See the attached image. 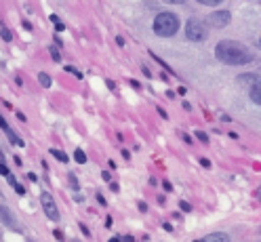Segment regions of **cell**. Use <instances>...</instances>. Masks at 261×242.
Here are the masks:
<instances>
[{"mask_svg": "<svg viewBox=\"0 0 261 242\" xmlns=\"http://www.w3.org/2000/svg\"><path fill=\"white\" fill-rule=\"evenodd\" d=\"M65 70H68V72H70V74H74V76H76V78H83V74H80V72H78V70H76V68H74V66H65Z\"/></svg>", "mask_w": 261, "mask_h": 242, "instance_id": "d6986e66", "label": "cell"}, {"mask_svg": "<svg viewBox=\"0 0 261 242\" xmlns=\"http://www.w3.org/2000/svg\"><path fill=\"white\" fill-rule=\"evenodd\" d=\"M196 137H198L202 143H208V135H206L204 131H196Z\"/></svg>", "mask_w": 261, "mask_h": 242, "instance_id": "e0dca14e", "label": "cell"}, {"mask_svg": "<svg viewBox=\"0 0 261 242\" xmlns=\"http://www.w3.org/2000/svg\"><path fill=\"white\" fill-rule=\"evenodd\" d=\"M162 185H165V190H167V192H171V190H173V187H171V183H169V181H165V183H162Z\"/></svg>", "mask_w": 261, "mask_h": 242, "instance_id": "4316f807", "label": "cell"}, {"mask_svg": "<svg viewBox=\"0 0 261 242\" xmlns=\"http://www.w3.org/2000/svg\"><path fill=\"white\" fill-rule=\"evenodd\" d=\"M0 213H3V221H5V223H11V215H9V211H7V206H0Z\"/></svg>", "mask_w": 261, "mask_h": 242, "instance_id": "4fadbf2b", "label": "cell"}, {"mask_svg": "<svg viewBox=\"0 0 261 242\" xmlns=\"http://www.w3.org/2000/svg\"><path fill=\"white\" fill-rule=\"evenodd\" d=\"M0 36H3V40H5V42H9V40L13 38V34H11V32L7 30V25H3V28H0Z\"/></svg>", "mask_w": 261, "mask_h": 242, "instance_id": "8fae6325", "label": "cell"}, {"mask_svg": "<svg viewBox=\"0 0 261 242\" xmlns=\"http://www.w3.org/2000/svg\"><path fill=\"white\" fill-rule=\"evenodd\" d=\"M200 165H202V167H211V163H208L206 158H200Z\"/></svg>", "mask_w": 261, "mask_h": 242, "instance_id": "d4e9b609", "label": "cell"}, {"mask_svg": "<svg viewBox=\"0 0 261 242\" xmlns=\"http://www.w3.org/2000/svg\"><path fill=\"white\" fill-rule=\"evenodd\" d=\"M186 36H188V40H192V42H202V40L206 38V28H204V23H200L198 19H190V21L186 23Z\"/></svg>", "mask_w": 261, "mask_h": 242, "instance_id": "277c9868", "label": "cell"}, {"mask_svg": "<svg viewBox=\"0 0 261 242\" xmlns=\"http://www.w3.org/2000/svg\"><path fill=\"white\" fill-rule=\"evenodd\" d=\"M177 30H179V17L175 13H160L158 17L154 19V34L162 36V38H171L177 34Z\"/></svg>", "mask_w": 261, "mask_h": 242, "instance_id": "7a4b0ae2", "label": "cell"}, {"mask_svg": "<svg viewBox=\"0 0 261 242\" xmlns=\"http://www.w3.org/2000/svg\"><path fill=\"white\" fill-rule=\"evenodd\" d=\"M139 211L145 213V211H148V204H145V202H139Z\"/></svg>", "mask_w": 261, "mask_h": 242, "instance_id": "7402d4cb", "label": "cell"}, {"mask_svg": "<svg viewBox=\"0 0 261 242\" xmlns=\"http://www.w3.org/2000/svg\"><path fill=\"white\" fill-rule=\"evenodd\" d=\"M55 238H57V240H63V234H61V232H57V230H55Z\"/></svg>", "mask_w": 261, "mask_h": 242, "instance_id": "f1b7e54d", "label": "cell"}, {"mask_svg": "<svg viewBox=\"0 0 261 242\" xmlns=\"http://www.w3.org/2000/svg\"><path fill=\"white\" fill-rule=\"evenodd\" d=\"M179 208H181L184 213H190V211H192V204H190V202H186V200H181V202H179Z\"/></svg>", "mask_w": 261, "mask_h": 242, "instance_id": "5bb4252c", "label": "cell"}, {"mask_svg": "<svg viewBox=\"0 0 261 242\" xmlns=\"http://www.w3.org/2000/svg\"><path fill=\"white\" fill-rule=\"evenodd\" d=\"M101 177H103V181H110V177H112V175L106 171V173H101Z\"/></svg>", "mask_w": 261, "mask_h": 242, "instance_id": "484cf974", "label": "cell"}, {"mask_svg": "<svg viewBox=\"0 0 261 242\" xmlns=\"http://www.w3.org/2000/svg\"><path fill=\"white\" fill-rule=\"evenodd\" d=\"M48 53H51V57H53L55 61H59V59H61V55H59V51H57L55 46H51V48H48Z\"/></svg>", "mask_w": 261, "mask_h": 242, "instance_id": "ac0fdd59", "label": "cell"}, {"mask_svg": "<svg viewBox=\"0 0 261 242\" xmlns=\"http://www.w3.org/2000/svg\"><path fill=\"white\" fill-rule=\"evenodd\" d=\"M0 173H3V175H5V177H7V175H9V169H7V167H5V163H3V165H0Z\"/></svg>", "mask_w": 261, "mask_h": 242, "instance_id": "44dd1931", "label": "cell"}, {"mask_svg": "<svg viewBox=\"0 0 261 242\" xmlns=\"http://www.w3.org/2000/svg\"><path fill=\"white\" fill-rule=\"evenodd\" d=\"M38 80H40V85L44 87V89H48V87H51V78H48V74H38Z\"/></svg>", "mask_w": 261, "mask_h": 242, "instance_id": "9c48e42d", "label": "cell"}, {"mask_svg": "<svg viewBox=\"0 0 261 242\" xmlns=\"http://www.w3.org/2000/svg\"><path fill=\"white\" fill-rule=\"evenodd\" d=\"M181 139H184L186 143H192V137H188V135H181Z\"/></svg>", "mask_w": 261, "mask_h": 242, "instance_id": "83f0119b", "label": "cell"}, {"mask_svg": "<svg viewBox=\"0 0 261 242\" xmlns=\"http://www.w3.org/2000/svg\"><path fill=\"white\" fill-rule=\"evenodd\" d=\"M40 204L44 208V213L46 217L51 219V221H59V211H57V202L53 200V196L48 192H42L40 194Z\"/></svg>", "mask_w": 261, "mask_h": 242, "instance_id": "5b68a950", "label": "cell"}, {"mask_svg": "<svg viewBox=\"0 0 261 242\" xmlns=\"http://www.w3.org/2000/svg\"><path fill=\"white\" fill-rule=\"evenodd\" d=\"M51 21H53V23H55V28H57V30H59V32H61V30H63V28H65V25H63V23H61V21H59V17H57V15H51Z\"/></svg>", "mask_w": 261, "mask_h": 242, "instance_id": "9a60e30c", "label": "cell"}, {"mask_svg": "<svg viewBox=\"0 0 261 242\" xmlns=\"http://www.w3.org/2000/svg\"><path fill=\"white\" fill-rule=\"evenodd\" d=\"M232 21V15L227 13V11H213L208 15V23L211 25H215V28H223Z\"/></svg>", "mask_w": 261, "mask_h": 242, "instance_id": "8992f818", "label": "cell"}, {"mask_svg": "<svg viewBox=\"0 0 261 242\" xmlns=\"http://www.w3.org/2000/svg\"><path fill=\"white\" fill-rule=\"evenodd\" d=\"M80 230H83V234H85V236H91V232H89L87 225H80Z\"/></svg>", "mask_w": 261, "mask_h": 242, "instance_id": "cb8c5ba5", "label": "cell"}, {"mask_svg": "<svg viewBox=\"0 0 261 242\" xmlns=\"http://www.w3.org/2000/svg\"><path fill=\"white\" fill-rule=\"evenodd\" d=\"M198 3L200 5H206V7H219L223 0H198Z\"/></svg>", "mask_w": 261, "mask_h": 242, "instance_id": "7c38bea8", "label": "cell"}, {"mask_svg": "<svg viewBox=\"0 0 261 242\" xmlns=\"http://www.w3.org/2000/svg\"><path fill=\"white\" fill-rule=\"evenodd\" d=\"M15 192H17V194H19V196H23V194H25V190H23L21 185H15Z\"/></svg>", "mask_w": 261, "mask_h": 242, "instance_id": "ffe728a7", "label": "cell"}, {"mask_svg": "<svg viewBox=\"0 0 261 242\" xmlns=\"http://www.w3.org/2000/svg\"><path fill=\"white\" fill-rule=\"evenodd\" d=\"M74 160H76L78 165H85V163H87V156H85V152H83V150H76V152H74Z\"/></svg>", "mask_w": 261, "mask_h": 242, "instance_id": "ba28073f", "label": "cell"}, {"mask_svg": "<svg viewBox=\"0 0 261 242\" xmlns=\"http://www.w3.org/2000/svg\"><path fill=\"white\" fill-rule=\"evenodd\" d=\"M152 57H154V61H156V63H160V66H162V68H165V70H169V72H171V68H169V66H167V63H165V61H162V59H160V57H158L156 53H152ZM171 74H173V72H171Z\"/></svg>", "mask_w": 261, "mask_h": 242, "instance_id": "2e32d148", "label": "cell"}, {"mask_svg": "<svg viewBox=\"0 0 261 242\" xmlns=\"http://www.w3.org/2000/svg\"><path fill=\"white\" fill-rule=\"evenodd\" d=\"M238 83L242 85H247L249 87V97H251V101L261 105V76L257 74H244L238 78Z\"/></svg>", "mask_w": 261, "mask_h": 242, "instance_id": "3957f363", "label": "cell"}, {"mask_svg": "<svg viewBox=\"0 0 261 242\" xmlns=\"http://www.w3.org/2000/svg\"><path fill=\"white\" fill-rule=\"evenodd\" d=\"M227 240H230V236H227V234H221V232L204 236V242H227Z\"/></svg>", "mask_w": 261, "mask_h": 242, "instance_id": "52a82bcc", "label": "cell"}, {"mask_svg": "<svg viewBox=\"0 0 261 242\" xmlns=\"http://www.w3.org/2000/svg\"><path fill=\"white\" fill-rule=\"evenodd\" d=\"M257 194H259V198H261V187H259V190H257Z\"/></svg>", "mask_w": 261, "mask_h": 242, "instance_id": "f546056e", "label": "cell"}, {"mask_svg": "<svg viewBox=\"0 0 261 242\" xmlns=\"http://www.w3.org/2000/svg\"><path fill=\"white\" fill-rule=\"evenodd\" d=\"M51 154H53V156H55V158L59 160V163H68V160H70V158L65 156V154H63L61 150H51Z\"/></svg>", "mask_w": 261, "mask_h": 242, "instance_id": "30bf717a", "label": "cell"}, {"mask_svg": "<svg viewBox=\"0 0 261 242\" xmlns=\"http://www.w3.org/2000/svg\"><path fill=\"white\" fill-rule=\"evenodd\" d=\"M259 46H261V40H259Z\"/></svg>", "mask_w": 261, "mask_h": 242, "instance_id": "4dcf8cb0", "label": "cell"}, {"mask_svg": "<svg viewBox=\"0 0 261 242\" xmlns=\"http://www.w3.org/2000/svg\"><path fill=\"white\" fill-rule=\"evenodd\" d=\"M167 3H169V5H184L186 0H167Z\"/></svg>", "mask_w": 261, "mask_h": 242, "instance_id": "603a6c76", "label": "cell"}, {"mask_svg": "<svg viewBox=\"0 0 261 242\" xmlns=\"http://www.w3.org/2000/svg\"><path fill=\"white\" fill-rule=\"evenodd\" d=\"M215 57L227 66H242V63H249L253 57L249 53L247 46H242L236 40H221L215 48Z\"/></svg>", "mask_w": 261, "mask_h": 242, "instance_id": "6da1fadb", "label": "cell"}]
</instances>
